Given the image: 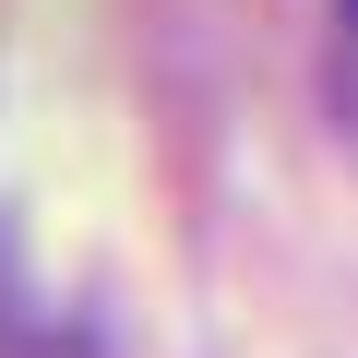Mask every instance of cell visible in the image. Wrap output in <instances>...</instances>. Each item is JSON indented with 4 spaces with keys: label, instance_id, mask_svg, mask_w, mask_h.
I'll list each match as a JSON object with an SVG mask.
<instances>
[{
    "label": "cell",
    "instance_id": "obj_1",
    "mask_svg": "<svg viewBox=\"0 0 358 358\" xmlns=\"http://www.w3.org/2000/svg\"><path fill=\"white\" fill-rule=\"evenodd\" d=\"M346 24H358V0H346Z\"/></svg>",
    "mask_w": 358,
    "mask_h": 358
}]
</instances>
